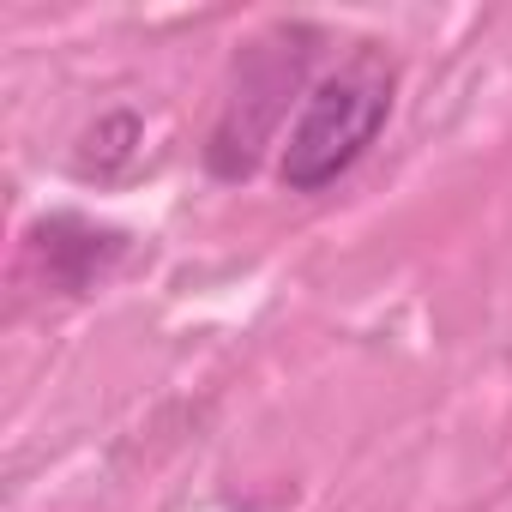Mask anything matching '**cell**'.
<instances>
[{"mask_svg": "<svg viewBox=\"0 0 512 512\" xmlns=\"http://www.w3.org/2000/svg\"><path fill=\"white\" fill-rule=\"evenodd\" d=\"M386 109H392V67L380 55H350V67L326 73L308 97H302V115L290 121V139H284V157H278V175L290 193H320L332 187L368 145L374 133L386 127Z\"/></svg>", "mask_w": 512, "mask_h": 512, "instance_id": "obj_1", "label": "cell"}]
</instances>
